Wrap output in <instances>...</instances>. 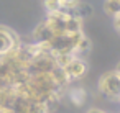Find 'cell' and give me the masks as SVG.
Segmentation results:
<instances>
[{
	"mask_svg": "<svg viewBox=\"0 0 120 113\" xmlns=\"http://www.w3.org/2000/svg\"><path fill=\"white\" fill-rule=\"evenodd\" d=\"M97 90L107 100L118 102V98H120V72L117 69H113V71L102 74L97 82Z\"/></svg>",
	"mask_w": 120,
	"mask_h": 113,
	"instance_id": "6da1fadb",
	"label": "cell"
},
{
	"mask_svg": "<svg viewBox=\"0 0 120 113\" xmlns=\"http://www.w3.org/2000/svg\"><path fill=\"white\" fill-rule=\"evenodd\" d=\"M18 44H20V39L12 30L5 28V26H0V54L10 53Z\"/></svg>",
	"mask_w": 120,
	"mask_h": 113,
	"instance_id": "7a4b0ae2",
	"label": "cell"
},
{
	"mask_svg": "<svg viewBox=\"0 0 120 113\" xmlns=\"http://www.w3.org/2000/svg\"><path fill=\"white\" fill-rule=\"evenodd\" d=\"M54 36L53 30L48 26L46 21H41L35 30H33V43H38V44H46L51 41V38Z\"/></svg>",
	"mask_w": 120,
	"mask_h": 113,
	"instance_id": "3957f363",
	"label": "cell"
},
{
	"mask_svg": "<svg viewBox=\"0 0 120 113\" xmlns=\"http://www.w3.org/2000/svg\"><path fill=\"white\" fill-rule=\"evenodd\" d=\"M104 12L113 18L120 13V0H104Z\"/></svg>",
	"mask_w": 120,
	"mask_h": 113,
	"instance_id": "277c9868",
	"label": "cell"
},
{
	"mask_svg": "<svg viewBox=\"0 0 120 113\" xmlns=\"http://www.w3.org/2000/svg\"><path fill=\"white\" fill-rule=\"evenodd\" d=\"M69 98H71V102L74 103V105H82L84 103V100H86V92L82 90V88H77V87H71V90H69Z\"/></svg>",
	"mask_w": 120,
	"mask_h": 113,
	"instance_id": "5b68a950",
	"label": "cell"
},
{
	"mask_svg": "<svg viewBox=\"0 0 120 113\" xmlns=\"http://www.w3.org/2000/svg\"><path fill=\"white\" fill-rule=\"evenodd\" d=\"M112 23H113V28L120 33V13H118L117 17H113V18H112Z\"/></svg>",
	"mask_w": 120,
	"mask_h": 113,
	"instance_id": "8992f818",
	"label": "cell"
},
{
	"mask_svg": "<svg viewBox=\"0 0 120 113\" xmlns=\"http://www.w3.org/2000/svg\"><path fill=\"white\" fill-rule=\"evenodd\" d=\"M86 113H107V111H104V110H100V108H89Z\"/></svg>",
	"mask_w": 120,
	"mask_h": 113,
	"instance_id": "52a82bcc",
	"label": "cell"
},
{
	"mask_svg": "<svg viewBox=\"0 0 120 113\" xmlns=\"http://www.w3.org/2000/svg\"><path fill=\"white\" fill-rule=\"evenodd\" d=\"M63 4H74V2H77V0H61Z\"/></svg>",
	"mask_w": 120,
	"mask_h": 113,
	"instance_id": "ba28073f",
	"label": "cell"
}]
</instances>
